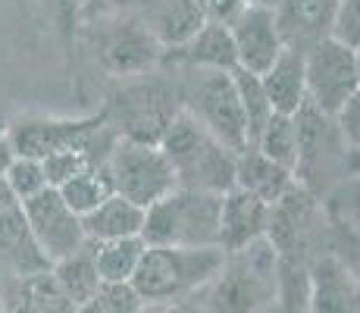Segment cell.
Segmentation results:
<instances>
[{"instance_id":"7","label":"cell","mask_w":360,"mask_h":313,"mask_svg":"<svg viewBox=\"0 0 360 313\" xmlns=\"http://www.w3.org/2000/svg\"><path fill=\"white\" fill-rule=\"evenodd\" d=\"M297 120V163L295 182L307 188L314 198H326L332 188L348 179V144L332 116L304 103Z\"/></svg>"},{"instance_id":"12","label":"cell","mask_w":360,"mask_h":313,"mask_svg":"<svg viewBox=\"0 0 360 313\" xmlns=\"http://www.w3.org/2000/svg\"><path fill=\"white\" fill-rule=\"evenodd\" d=\"M304 75H307V103L326 116H335L342 103L360 88L354 51L332 38L304 53Z\"/></svg>"},{"instance_id":"36","label":"cell","mask_w":360,"mask_h":313,"mask_svg":"<svg viewBox=\"0 0 360 313\" xmlns=\"http://www.w3.org/2000/svg\"><path fill=\"white\" fill-rule=\"evenodd\" d=\"M195 6L207 23H217V25H232L241 16V10H245L241 0H195Z\"/></svg>"},{"instance_id":"35","label":"cell","mask_w":360,"mask_h":313,"mask_svg":"<svg viewBox=\"0 0 360 313\" xmlns=\"http://www.w3.org/2000/svg\"><path fill=\"white\" fill-rule=\"evenodd\" d=\"M332 120H335L338 132H342L345 144H348V148H360V88L342 103V110H338Z\"/></svg>"},{"instance_id":"3","label":"cell","mask_w":360,"mask_h":313,"mask_svg":"<svg viewBox=\"0 0 360 313\" xmlns=\"http://www.w3.org/2000/svg\"><path fill=\"white\" fill-rule=\"evenodd\" d=\"M223 194L176 188L148 207L141 238L148 248H219Z\"/></svg>"},{"instance_id":"30","label":"cell","mask_w":360,"mask_h":313,"mask_svg":"<svg viewBox=\"0 0 360 313\" xmlns=\"http://www.w3.org/2000/svg\"><path fill=\"white\" fill-rule=\"evenodd\" d=\"M235 79V88H238V101H241V110H245V122H248V141H257V135L263 132V125L269 122L273 116V107H269V97L260 85V75H251L245 69H235L232 72Z\"/></svg>"},{"instance_id":"1","label":"cell","mask_w":360,"mask_h":313,"mask_svg":"<svg viewBox=\"0 0 360 313\" xmlns=\"http://www.w3.org/2000/svg\"><path fill=\"white\" fill-rule=\"evenodd\" d=\"M282 257L266 238L226 254L219 273L200 291L207 313H266L279 285Z\"/></svg>"},{"instance_id":"40","label":"cell","mask_w":360,"mask_h":313,"mask_svg":"<svg viewBox=\"0 0 360 313\" xmlns=\"http://www.w3.org/2000/svg\"><path fill=\"white\" fill-rule=\"evenodd\" d=\"M241 6H245V10H254V13H273L276 16L282 0H241Z\"/></svg>"},{"instance_id":"37","label":"cell","mask_w":360,"mask_h":313,"mask_svg":"<svg viewBox=\"0 0 360 313\" xmlns=\"http://www.w3.org/2000/svg\"><path fill=\"white\" fill-rule=\"evenodd\" d=\"M44 6H47V13L63 25V29L75 25L79 23V16H82V0H44Z\"/></svg>"},{"instance_id":"17","label":"cell","mask_w":360,"mask_h":313,"mask_svg":"<svg viewBox=\"0 0 360 313\" xmlns=\"http://www.w3.org/2000/svg\"><path fill=\"white\" fill-rule=\"evenodd\" d=\"M44 269H51V263L34 241L22 204L4 210L0 213V282L22 279V276L44 273Z\"/></svg>"},{"instance_id":"38","label":"cell","mask_w":360,"mask_h":313,"mask_svg":"<svg viewBox=\"0 0 360 313\" xmlns=\"http://www.w3.org/2000/svg\"><path fill=\"white\" fill-rule=\"evenodd\" d=\"M141 313H207L200 298H182V301H157V304H144Z\"/></svg>"},{"instance_id":"13","label":"cell","mask_w":360,"mask_h":313,"mask_svg":"<svg viewBox=\"0 0 360 313\" xmlns=\"http://www.w3.org/2000/svg\"><path fill=\"white\" fill-rule=\"evenodd\" d=\"M22 213L29 219V229H32L34 241H38L41 254L47 257L51 267L88 245L85 229H82V217L69 210V204L57 188H44L32 200H25Z\"/></svg>"},{"instance_id":"24","label":"cell","mask_w":360,"mask_h":313,"mask_svg":"<svg viewBox=\"0 0 360 313\" xmlns=\"http://www.w3.org/2000/svg\"><path fill=\"white\" fill-rule=\"evenodd\" d=\"M207 19L200 16L195 0H150V16L148 29L160 41L163 53L185 47L195 34L204 29Z\"/></svg>"},{"instance_id":"18","label":"cell","mask_w":360,"mask_h":313,"mask_svg":"<svg viewBox=\"0 0 360 313\" xmlns=\"http://www.w3.org/2000/svg\"><path fill=\"white\" fill-rule=\"evenodd\" d=\"M269 204L257 200L254 194L232 188L223 194V217H219V248L223 254L241 250L254 241L266 238Z\"/></svg>"},{"instance_id":"26","label":"cell","mask_w":360,"mask_h":313,"mask_svg":"<svg viewBox=\"0 0 360 313\" xmlns=\"http://www.w3.org/2000/svg\"><path fill=\"white\" fill-rule=\"evenodd\" d=\"M91 250L101 282H131L148 245H144V238H116L103 241V245H91Z\"/></svg>"},{"instance_id":"31","label":"cell","mask_w":360,"mask_h":313,"mask_svg":"<svg viewBox=\"0 0 360 313\" xmlns=\"http://www.w3.org/2000/svg\"><path fill=\"white\" fill-rule=\"evenodd\" d=\"M144 301L131 282H101V288L79 307V313H141Z\"/></svg>"},{"instance_id":"16","label":"cell","mask_w":360,"mask_h":313,"mask_svg":"<svg viewBox=\"0 0 360 313\" xmlns=\"http://www.w3.org/2000/svg\"><path fill=\"white\" fill-rule=\"evenodd\" d=\"M335 10L338 0H282V6L276 10V25L285 51L307 53L314 44L326 41Z\"/></svg>"},{"instance_id":"33","label":"cell","mask_w":360,"mask_h":313,"mask_svg":"<svg viewBox=\"0 0 360 313\" xmlns=\"http://www.w3.org/2000/svg\"><path fill=\"white\" fill-rule=\"evenodd\" d=\"M329 38L348 51H360V0H338Z\"/></svg>"},{"instance_id":"44","label":"cell","mask_w":360,"mask_h":313,"mask_svg":"<svg viewBox=\"0 0 360 313\" xmlns=\"http://www.w3.org/2000/svg\"><path fill=\"white\" fill-rule=\"evenodd\" d=\"M354 60H357V79H360V51H354Z\"/></svg>"},{"instance_id":"5","label":"cell","mask_w":360,"mask_h":313,"mask_svg":"<svg viewBox=\"0 0 360 313\" xmlns=\"http://www.w3.org/2000/svg\"><path fill=\"white\" fill-rule=\"evenodd\" d=\"M223 260V248H148L131 288L144 304L195 298L213 282Z\"/></svg>"},{"instance_id":"19","label":"cell","mask_w":360,"mask_h":313,"mask_svg":"<svg viewBox=\"0 0 360 313\" xmlns=\"http://www.w3.org/2000/svg\"><path fill=\"white\" fill-rule=\"evenodd\" d=\"M0 310L4 313H79L66 291L57 285L51 269L22 279L0 282Z\"/></svg>"},{"instance_id":"4","label":"cell","mask_w":360,"mask_h":313,"mask_svg":"<svg viewBox=\"0 0 360 313\" xmlns=\"http://www.w3.org/2000/svg\"><path fill=\"white\" fill-rule=\"evenodd\" d=\"M157 148L169 160L179 188L210 191V194H226L235 188V160H238V154H232L229 148L213 141L185 113H179L172 120Z\"/></svg>"},{"instance_id":"8","label":"cell","mask_w":360,"mask_h":313,"mask_svg":"<svg viewBox=\"0 0 360 313\" xmlns=\"http://www.w3.org/2000/svg\"><path fill=\"white\" fill-rule=\"evenodd\" d=\"M329 226L332 222L323 200L295 182L285 198H279L269 207L266 241L285 263H304L307 267L316 257L329 254V250H323V238L329 235Z\"/></svg>"},{"instance_id":"34","label":"cell","mask_w":360,"mask_h":313,"mask_svg":"<svg viewBox=\"0 0 360 313\" xmlns=\"http://www.w3.org/2000/svg\"><path fill=\"white\" fill-rule=\"evenodd\" d=\"M141 6H150V0H82V16L107 23V19L131 16Z\"/></svg>"},{"instance_id":"21","label":"cell","mask_w":360,"mask_h":313,"mask_svg":"<svg viewBox=\"0 0 360 313\" xmlns=\"http://www.w3.org/2000/svg\"><path fill=\"white\" fill-rule=\"evenodd\" d=\"M260 85L269 97L273 113L297 116L307 103V75H304V53L282 51V57L260 75Z\"/></svg>"},{"instance_id":"15","label":"cell","mask_w":360,"mask_h":313,"mask_svg":"<svg viewBox=\"0 0 360 313\" xmlns=\"http://www.w3.org/2000/svg\"><path fill=\"white\" fill-rule=\"evenodd\" d=\"M229 32L235 41L238 69H245V72H251V75H263L282 57V51H285L273 13L241 10V16L229 25Z\"/></svg>"},{"instance_id":"2","label":"cell","mask_w":360,"mask_h":313,"mask_svg":"<svg viewBox=\"0 0 360 313\" xmlns=\"http://www.w3.org/2000/svg\"><path fill=\"white\" fill-rule=\"evenodd\" d=\"M176 82L179 107L188 120H195L213 141L229 148L232 154L251 148L248 141V122L245 110L238 101L232 72H217V69H172Z\"/></svg>"},{"instance_id":"45","label":"cell","mask_w":360,"mask_h":313,"mask_svg":"<svg viewBox=\"0 0 360 313\" xmlns=\"http://www.w3.org/2000/svg\"><path fill=\"white\" fill-rule=\"evenodd\" d=\"M0 313H4V310H0Z\"/></svg>"},{"instance_id":"41","label":"cell","mask_w":360,"mask_h":313,"mask_svg":"<svg viewBox=\"0 0 360 313\" xmlns=\"http://www.w3.org/2000/svg\"><path fill=\"white\" fill-rule=\"evenodd\" d=\"M10 207H19V200H16V194H13L10 182H6V179L0 176V213L10 210Z\"/></svg>"},{"instance_id":"23","label":"cell","mask_w":360,"mask_h":313,"mask_svg":"<svg viewBox=\"0 0 360 313\" xmlns=\"http://www.w3.org/2000/svg\"><path fill=\"white\" fill-rule=\"evenodd\" d=\"M292 185H295L292 172L282 170V166L273 163V160H266L254 148L241 151L238 160H235V188L254 194V198L263 200V204L273 207L279 198H285Z\"/></svg>"},{"instance_id":"14","label":"cell","mask_w":360,"mask_h":313,"mask_svg":"<svg viewBox=\"0 0 360 313\" xmlns=\"http://www.w3.org/2000/svg\"><path fill=\"white\" fill-rule=\"evenodd\" d=\"M310 276V313H360V279L335 254L307 263Z\"/></svg>"},{"instance_id":"27","label":"cell","mask_w":360,"mask_h":313,"mask_svg":"<svg viewBox=\"0 0 360 313\" xmlns=\"http://www.w3.org/2000/svg\"><path fill=\"white\" fill-rule=\"evenodd\" d=\"M254 151H260L266 160L279 163L282 170H288L295 176L297 163V120L285 113H273L269 122L263 125V132L254 141Z\"/></svg>"},{"instance_id":"11","label":"cell","mask_w":360,"mask_h":313,"mask_svg":"<svg viewBox=\"0 0 360 313\" xmlns=\"http://www.w3.org/2000/svg\"><path fill=\"white\" fill-rule=\"evenodd\" d=\"M98 41V60L113 79H141L163 66V47L144 19H107Z\"/></svg>"},{"instance_id":"43","label":"cell","mask_w":360,"mask_h":313,"mask_svg":"<svg viewBox=\"0 0 360 313\" xmlns=\"http://www.w3.org/2000/svg\"><path fill=\"white\" fill-rule=\"evenodd\" d=\"M6 129H10V120H6V116H4V113H0V135H4V132H6Z\"/></svg>"},{"instance_id":"25","label":"cell","mask_w":360,"mask_h":313,"mask_svg":"<svg viewBox=\"0 0 360 313\" xmlns=\"http://www.w3.org/2000/svg\"><path fill=\"white\" fill-rule=\"evenodd\" d=\"M51 273H53L57 285L66 291V298L75 304V307H82V304L101 288V273H98V263H94L91 245H85L82 250L69 254L66 260L53 263Z\"/></svg>"},{"instance_id":"32","label":"cell","mask_w":360,"mask_h":313,"mask_svg":"<svg viewBox=\"0 0 360 313\" xmlns=\"http://www.w3.org/2000/svg\"><path fill=\"white\" fill-rule=\"evenodd\" d=\"M6 182H10L19 204H25V200H32L34 194H41L44 188H51L47 185L44 163H41V160H32V157H16V163L10 166V172H6Z\"/></svg>"},{"instance_id":"22","label":"cell","mask_w":360,"mask_h":313,"mask_svg":"<svg viewBox=\"0 0 360 313\" xmlns=\"http://www.w3.org/2000/svg\"><path fill=\"white\" fill-rule=\"evenodd\" d=\"M144 217H148V210L113 194V198L103 200L98 210L82 217L85 241L88 245H103V241H116V238H141Z\"/></svg>"},{"instance_id":"29","label":"cell","mask_w":360,"mask_h":313,"mask_svg":"<svg viewBox=\"0 0 360 313\" xmlns=\"http://www.w3.org/2000/svg\"><path fill=\"white\" fill-rule=\"evenodd\" d=\"M266 313H310V276L304 263L282 260L276 298Z\"/></svg>"},{"instance_id":"42","label":"cell","mask_w":360,"mask_h":313,"mask_svg":"<svg viewBox=\"0 0 360 313\" xmlns=\"http://www.w3.org/2000/svg\"><path fill=\"white\" fill-rule=\"evenodd\" d=\"M348 179H357L360 182V148L348 151Z\"/></svg>"},{"instance_id":"39","label":"cell","mask_w":360,"mask_h":313,"mask_svg":"<svg viewBox=\"0 0 360 313\" xmlns=\"http://www.w3.org/2000/svg\"><path fill=\"white\" fill-rule=\"evenodd\" d=\"M16 157H19L16 148H13L10 135L4 132V135H0V176H4V179H6V172H10V166L16 163Z\"/></svg>"},{"instance_id":"10","label":"cell","mask_w":360,"mask_h":313,"mask_svg":"<svg viewBox=\"0 0 360 313\" xmlns=\"http://www.w3.org/2000/svg\"><path fill=\"white\" fill-rule=\"evenodd\" d=\"M103 129H107V113L101 107L98 113L88 116H25V120L10 122L6 135L19 157L47 160L63 151L85 148Z\"/></svg>"},{"instance_id":"20","label":"cell","mask_w":360,"mask_h":313,"mask_svg":"<svg viewBox=\"0 0 360 313\" xmlns=\"http://www.w3.org/2000/svg\"><path fill=\"white\" fill-rule=\"evenodd\" d=\"M163 63H172V69H217V72H235L238 60H235V41L229 25L204 23L195 38L179 51H166Z\"/></svg>"},{"instance_id":"28","label":"cell","mask_w":360,"mask_h":313,"mask_svg":"<svg viewBox=\"0 0 360 313\" xmlns=\"http://www.w3.org/2000/svg\"><path fill=\"white\" fill-rule=\"evenodd\" d=\"M57 191L63 194L69 210L85 217V213L98 210L107 198H113V182H110L107 166H94V170H85V172H79V176H72L66 185H60Z\"/></svg>"},{"instance_id":"6","label":"cell","mask_w":360,"mask_h":313,"mask_svg":"<svg viewBox=\"0 0 360 313\" xmlns=\"http://www.w3.org/2000/svg\"><path fill=\"white\" fill-rule=\"evenodd\" d=\"M103 113H107V125L122 141L160 144L172 120L182 113L176 82L160 79L157 72L131 79L103 103Z\"/></svg>"},{"instance_id":"9","label":"cell","mask_w":360,"mask_h":313,"mask_svg":"<svg viewBox=\"0 0 360 313\" xmlns=\"http://www.w3.org/2000/svg\"><path fill=\"white\" fill-rule=\"evenodd\" d=\"M107 172L113 182V194L138 204L141 210L154 207L157 200H163L179 188L176 172L157 144H138L120 138L107 157Z\"/></svg>"}]
</instances>
